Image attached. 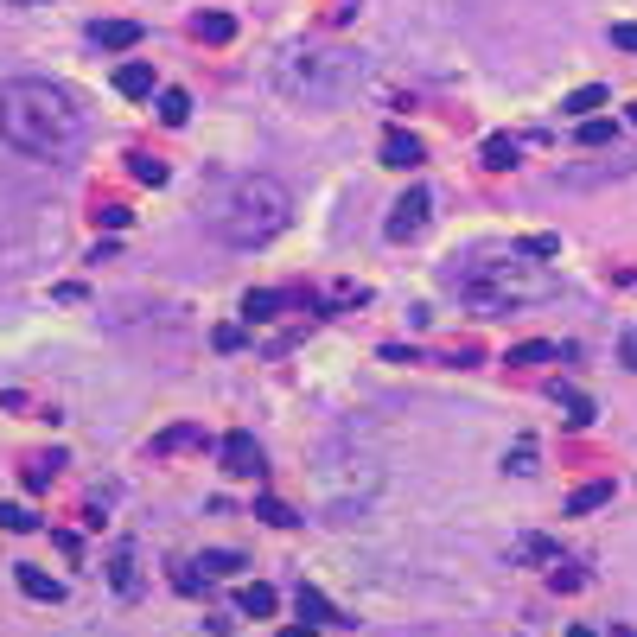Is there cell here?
Here are the masks:
<instances>
[{"instance_id": "6da1fadb", "label": "cell", "mask_w": 637, "mask_h": 637, "mask_svg": "<svg viewBox=\"0 0 637 637\" xmlns=\"http://www.w3.org/2000/svg\"><path fill=\"white\" fill-rule=\"evenodd\" d=\"M0 141L26 160H71L83 147V115L58 83L13 77L0 83Z\"/></svg>"}, {"instance_id": "7a4b0ae2", "label": "cell", "mask_w": 637, "mask_h": 637, "mask_svg": "<svg viewBox=\"0 0 637 637\" xmlns=\"http://www.w3.org/2000/svg\"><path fill=\"white\" fill-rule=\"evenodd\" d=\"M287 217H294L287 185L268 179V172H243V179H230L223 198L211 204V236L223 249H262L287 230Z\"/></svg>"}, {"instance_id": "3957f363", "label": "cell", "mask_w": 637, "mask_h": 637, "mask_svg": "<svg viewBox=\"0 0 637 637\" xmlns=\"http://www.w3.org/2000/svg\"><path fill=\"white\" fill-rule=\"evenodd\" d=\"M274 83H281L287 102H306V109H332L364 83V58L351 45H332V39H306V45H287L281 64H274Z\"/></svg>"}, {"instance_id": "277c9868", "label": "cell", "mask_w": 637, "mask_h": 637, "mask_svg": "<svg viewBox=\"0 0 637 637\" xmlns=\"http://www.w3.org/2000/svg\"><path fill=\"white\" fill-rule=\"evenodd\" d=\"M561 294L555 268H529V262H485L459 281V300L472 313H516V306H542Z\"/></svg>"}, {"instance_id": "5b68a950", "label": "cell", "mask_w": 637, "mask_h": 637, "mask_svg": "<svg viewBox=\"0 0 637 637\" xmlns=\"http://www.w3.org/2000/svg\"><path fill=\"white\" fill-rule=\"evenodd\" d=\"M427 211H434L427 185H408V192L395 198V211H389V223H383V236H389V243H408V236H421V230H427Z\"/></svg>"}, {"instance_id": "8992f818", "label": "cell", "mask_w": 637, "mask_h": 637, "mask_svg": "<svg viewBox=\"0 0 637 637\" xmlns=\"http://www.w3.org/2000/svg\"><path fill=\"white\" fill-rule=\"evenodd\" d=\"M223 574H243V555H236V548H204L198 561H185L179 587H185V593H198V580H223Z\"/></svg>"}, {"instance_id": "52a82bcc", "label": "cell", "mask_w": 637, "mask_h": 637, "mask_svg": "<svg viewBox=\"0 0 637 637\" xmlns=\"http://www.w3.org/2000/svg\"><path fill=\"white\" fill-rule=\"evenodd\" d=\"M217 459H223V472H230V478H255V472H262V446H255V434H243V427L223 434Z\"/></svg>"}, {"instance_id": "ba28073f", "label": "cell", "mask_w": 637, "mask_h": 637, "mask_svg": "<svg viewBox=\"0 0 637 637\" xmlns=\"http://www.w3.org/2000/svg\"><path fill=\"white\" fill-rule=\"evenodd\" d=\"M376 153H383V166H395V172H408V166H421V160H427V147H421L408 128H389V134H383V147H376Z\"/></svg>"}, {"instance_id": "9c48e42d", "label": "cell", "mask_w": 637, "mask_h": 637, "mask_svg": "<svg viewBox=\"0 0 637 637\" xmlns=\"http://www.w3.org/2000/svg\"><path fill=\"white\" fill-rule=\"evenodd\" d=\"M192 39H198V45H230V39H236V20H230V13H198V20H192Z\"/></svg>"}, {"instance_id": "30bf717a", "label": "cell", "mask_w": 637, "mask_h": 637, "mask_svg": "<svg viewBox=\"0 0 637 637\" xmlns=\"http://www.w3.org/2000/svg\"><path fill=\"white\" fill-rule=\"evenodd\" d=\"M109 587L122 593V599H134V593H141V574H134V548H128V542L115 548V561H109Z\"/></svg>"}, {"instance_id": "8fae6325", "label": "cell", "mask_w": 637, "mask_h": 637, "mask_svg": "<svg viewBox=\"0 0 637 637\" xmlns=\"http://www.w3.org/2000/svg\"><path fill=\"white\" fill-rule=\"evenodd\" d=\"M274 606H281V593H274L268 580H249V587L236 593V612H249V618H268Z\"/></svg>"}, {"instance_id": "7c38bea8", "label": "cell", "mask_w": 637, "mask_h": 637, "mask_svg": "<svg viewBox=\"0 0 637 637\" xmlns=\"http://www.w3.org/2000/svg\"><path fill=\"white\" fill-rule=\"evenodd\" d=\"M13 574H20V593H26V599H51V606L64 599V587L45 574V567H13Z\"/></svg>"}, {"instance_id": "4fadbf2b", "label": "cell", "mask_w": 637, "mask_h": 637, "mask_svg": "<svg viewBox=\"0 0 637 637\" xmlns=\"http://www.w3.org/2000/svg\"><path fill=\"white\" fill-rule=\"evenodd\" d=\"M185 446H204L198 421H179V427H166V434H153V453H185Z\"/></svg>"}, {"instance_id": "5bb4252c", "label": "cell", "mask_w": 637, "mask_h": 637, "mask_svg": "<svg viewBox=\"0 0 637 637\" xmlns=\"http://www.w3.org/2000/svg\"><path fill=\"white\" fill-rule=\"evenodd\" d=\"M561 357V344L555 338H529V344H510V370H523V364H555Z\"/></svg>"}, {"instance_id": "9a60e30c", "label": "cell", "mask_w": 637, "mask_h": 637, "mask_svg": "<svg viewBox=\"0 0 637 637\" xmlns=\"http://www.w3.org/2000/svg\"><path fill=\"white\" fill-rule=\"evenodd\" d=\"M96 45H109V51L141 45V20H102V26H96Z\"/></svg>"}, {"instance_id": "2e32d148", "label": "cell", "mask_w": 637, "mask_h": 637, "mask_svg": "<svg viewBox=\"0 0 637 637\" xmlns=\"http://www.w3.org/2000/svg\"><path fill=\"white\" fill-rule=\"evenodd\" d=\"M599 504H612V478H593V485H580L574 497H567V516H587Z\"/></svg>"}, {"instance_id": "e0dca14e", "label": "cell", "mask_w": 637, "mask_h": 637, "mask_svg": "<svg viewBox=\"0 0 637 637\" xmlns=\"http://www.w3.org/2000/svg\"><path fill=\"white\" fill-rule=\"evenodd\" d=\"M294 606H300V625H344V618H338L332 606H325V593H313V587H300Z\"/></svg>"}, {"instance_id": "ac0fdd59", "label": "cell", "mask_w": 637, "mask_h": 637, "mask_svg": "<svg viewBox=\"0 0 637 637\" xmlns=\"http://www.w3.org/2000/svg\"><path fill=\"white\" fill-rule=\"evenodd\" d=\"M115 90L134 96V102L153 96V64H122V71H115Z\"/></svg>"}, {"instance_id": "d6986e66", "label": "cell", "mask_w": 637, "mask_h": 637, "mask_svg": "<svg viewBox=\"0 0 637 637\" xmlns=\"http://www.w3.org/2000/svg\"><path fill=\"white\" fill-rule=\"evenodd\" d=\"M516 153H523V141H516V134H491V141H485V166H491V172H510Z\"/></svg>"}, {"instance_id": "ffe728a7", "label": "cell", "mask_w": 637, "mask_h": 637, "mask_svg": "<svg viewBox=\"0 0 637 637\" xmlns=\"http://www.w3.org/2000/svg\"><path fill=\"white\" fill-rule=\"evenodd\" d=\"M593 109H606V83H580V90L561 102V115H593Z\"/></svg>"}, {"instance_id": "44dd1931", "label": "cell", "mask_w": 637, "mask_h": 637, "mask_svg": "<svg viewBox=\"0 0 637 637\" xmlns=\"http://www.w3.org/2000/svg\"><path fill=\"white\" fill-rule=\"evenodd\" d=\"M294 300H300V294H249V300H243V319H249V325H255V319H274L281 306H294Z\"/></svg>"}, {"instance_id": "7402d4cb", "label": "cell", "mask_w": 637, "mask_h": 637, "mask_svg": "<svg viewBox=\"0 0 637 637\" xmlns=\"http://www.w3.org/2000/svg\"><path fill=\"white\" fill-rule=\"evenodd\" d=\"M574 141H580V147H606V141H618V122H612V115H587Z\"/></svg>"}, {"instance_id": "603a6c76", "label": "cell", "mask_w": 637, "mask_h": 637, "mask_svg": "<svg viewBox=\"0 0 637 637\" xmlns=\"http://www.w3.org/2000/svg\"><path fill=\"white\" fill-rule=\"evenodd\" d=\"M160 122H166V128L192 122V96H185V90H160Z\"/></svg>"}, {"instance_id": "cb8c5ba5", "label": "cell", "mask_w": 637, "mask_h": 637, "mask_svg": "<svg viewBox=\"0 0 637 637\" xmlns=\"http://www.w3.org/2000/svg\"><path fill=\"white\" fill-rule=\"evenodd\" d=\"M0 529H7V536H32V529H39V516H32L26 504H0Z\"/></svg>"}, {"instance_id": "d4e9b609", "label": "cell", "mask_w": 637, "mask_h": 637, "mask_svg": "<svg viewBox=\"0 0 637 637\" xmlns=\"http://www.w3.org/2000/svg\"><path fill=\"white\" fill-rule=\"evenodd\" d=\"M504 472H516V478H529V472H536V440H529V434L504 453Z\"/></svg>"}, {"instance_id": "484cf974", "label": "cell", "mask_w": 637, "mask_h": 637, "mask_svg": "<svg viewBox=\"0 0 637 637\" xmlns=\"http://www.w3.org/2000/svg\"><path fill=\"white\" fill-rule=\"evenodd\" d=\"M128 166H134V179H141V185H166V172H172V166L160 160V153H134Z\"/></svg>"}, {"instance_id": "4316f807", "label": "cell", "mask_w": 637, "mask_h": 637, "mask_svg": "<svg viewBox=\"0 0 637 637\" xmlns=\"http://www.w3.org/2000/svg\"><path fill=\"white\" fill-rule=\"evenodd\" d=\"M516 255H523V262H555L561 243H555V236H523V243H516Z\"/></svg>"}, {"instance_id": "83f0119b", "label": "cell", "mask_w": 637, "mask_h": 637, "mask_svg": "<svg viewBox=\"0 0 637 637\" xmlns=\"http://www.w3.org/2000/svg\"><path fill=\"white\" fill-rule=\"evenodd\" d=\"M555 395H561V408H567V415H574V427H587V421H593V402H587L580 389H555Z\"/></svg>"}, {"instance_id": "f1b7e54d", "label": "cell", "mask_w": 637, "mask_h": 637, "mask_svg": "<svg viewBox=\"0 0 637 637\" xmlns=\"http://www.w3.org/2000/svg\"><path fill=\"white\" fill-rule=\"evenodd\" d=\"M51 478H58V453H51V459H32V466H26V491H45Z\"/></svg>"}, {"instance_id": "f546056e", "label": "cell", "mask_w": 637, "mask_h": 637, "mask_svg": "<svg viewBox=\"0 0 637 637\" xmlns=\"http://www.w3.org/2000/svg\"><path fill=\"white\" fill-rule=\"evenodd\" d=\"M516 555H523V561H561L548 536H523V542H516Z\"/></svg>"}, {"instance_id": "4dcf8cb0", "label": "cell", "mask_w": 637, "mask_h": 637, "mask_svg": "<svg viewBox=\"0 0 637 637\" xmlns=\"http://www.w3.org/2000/svg\"><path fill=\"white\" fill-rule=\"evenodd\" d=\"M548 587H555V593H574V587H580V567H574V561H555V574H548Z\"/></svg>"}, {"instance_id": "1f68e13d", "label": "cell", "mask_w": 637, "mask_h": 637, "mask_svg": "<svg viewBox=\"0 0 637 637\" xmlns=\"http://www.w3.org/2000/svg\"><path fill=\"white\" fill-rule=\"evenodd\" d=\"M255 510H262L274 529H294V510H287V504H274V497H262V504H255Z\"/></svg>"}, {"instance_id": "d6a6232c", "label": "cell", "mask_w": 637, "mask_h": 637, "mask_svg": "<svg viewBox=\"0 0 637 637\" xmlns=\"http://www.w3.org/2000/svg\"><path fill=\"white\" fill-rule=\"evenodd\" d=\"M612 45L618 51H637V26H612Z\"/></svg>"}, {"instance_id": "836d02e7", "label": "cell", "mask_w": 637, "mask_h": 637, "mask_svg": "<svg viewBox=\"0 0 637 637\" xmlns=\"http://www.w3.org/2000/svg\"><path fill=\"white\" fill-rule=\"evenodd\" d=\"M618 357H625V370H637V325L625 332V344H618Z\"/></svg>"}, {"instance_id": "e575fe53", "label": "cell", "mask_w": 637, "mask_h": 637, "mask_svg": "<svg viewBox=\"0 0 637 637\" xmlns=\"http://www.w3.org/2000/svg\"><path fill=\"white\" fill-rule=\"evenodd\" d=\"M281 637H319V631H313V625H287Z\"/></svg>"}, {"instance_id": "d590c367", "label": "cell", "mask_w": 637, "mask_h": 637, "mask_svg": "<svg viewBox=\"0 0 637 637\" xmlns=\"http://www.w3.org/2000/svg\"><path fill=\"white\" fill-rule=\"evenodd\" d=\"M567 637H599V631L593 625H567Z\"/></svg>"}, {"instance_id": "8d00e7d4", "label": "cell", "mask_w": 637, "mask_h": 637, "mask_svg": "<svg viewBox=\"0 0 637 637\" xmlns=\"http://www.w3.org/2000/svg\"><path fill=\"white\" fill-rule=\"evenodd\" d=\"M625 115H631V122H637V102H631V109H625Z\"/></svg>"}, {"instance_id": "74e56055", "label": "cell", "mask_w": 637, "mask_h": 637, "mask_svg": "<svg viewBox=\"0 0 637 637\" xmlns=\"http://www.w3.org/2000/svg\"><path fill=\"white\" fill-rule=\"evenodd\" d=\"M20 7H32V0H20Z\"/></svg>"}]
</instances>
